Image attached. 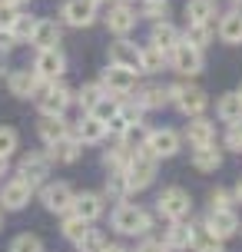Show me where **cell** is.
<instances>
[{
    "label": "cell",
    "mask_w": 242,
    "mask_h": 252,
    "mask_svg": "<svg viewBox=\"0 0 242 252\" xmlns=\"http://www.w3.org/2000/svg\"><path fill=\"white\" fill-rule=\"evenodd\" d=\"M123 173H126L129 192L146 189L156 179V156L146 150V146H143V150H133V153H129V159H126V166H123Z\"/></svg>",
    "instance_id": "obj_1"
},
{
    "label": "cell",
    "mask_w": 242,
    "mask_h": 252,
    "mask_svg": "<svg viewBox=\"0 0 242 252\" xmlns=\"http://www.w3.org/2000/svg\"><path fill=\"white\" fill-rule=\"evenodd\" d=\"M37 106L43 116H63L66 106H70V90L63 83H57V80H43L37 90Z\"/></svg>",
    "instance_id": "obj_2"
},
{
    "label": "cell",
    "mask_w": 242,
    "mask_h": 252,
    "mask_svg": "<svg viewBox=\"0 0 242 252\" xmlns=\"http://www.w3.org/2000/svg\"><path fill=\"white\" fill-rule=\"evenodd\" d=\"M113 229L123 232V236H143L150 229V216L143 213L140 206H129V202H120L113 209Z\"/></svg>",
    "instance_id": "obj_3"
},
{
    "label": "cell",
    "mask_w": 242,
    "mask_h": 252,
    "mask_svg": "<svg viewBox=\"0 0 242 252\" xmlns=\"http://www.w3.org/2000/svg\"><path fill=\"white\" fill-rule=\"evenodd\" d=\"M156 209H159V216H166L169 222H176V219H186L192 209V202H189V192L186 189H179V186H169L159 192V199H156Z\"/></svg>",
    "instance_id": "obj_4"
},
{
    "label": "cell",
    "mask_w": 242,
    "mask_h": 252,
    "mask_svg": "<svg viewBox=\"0 0 242 252\" xmlns=\"http://www.w3.org/2000/svg\"><path fill=\"white\" fill-rule=\"evenodd\" d=\"M169 100H176V106L186 116H203V110L209 106V96H206L203 87H173Z\"/></svg>",
    "instance_id": "obj_5"
},
{
    "label": "cell",
    "mask_w": 242,
    "mask_h": 252,
    "mask_svg": "<svg viewBox=\"0 0 242 252\" xmlns=\"http://www.w3.org/2000/svg\"><path fill=\"white\" fill-rule=\"evenodd\" d=\"M103 90H110L113 96H126L129 90H136V70H126V66H106V73H103Z\"/></svg>",
    "instance_id": "obj_6"
},
{
    "label": "cell",
    "mask_w": 242,
    "mask_h": 252,
    "mask_svg": "<svg viewBox=\"0 0 242 252\" xmlns=\"http://www.w3.org/2000/svg\"><path fill=\"white\" fill-rule=\"evenodd\" d=\"M30 196H33V186H30L24 176L7 179L3 189H0V206H3V209H24L27 202H30Z\"/></svg>",
    "instance_id": "obj_7"
},
{
    "label": "cell",
    "mask_w": 242,
    "mask_h": 252,
    "mask_svg": "<svg viewBox=\"0 0 242 252\" xmlns=\"http://www.w3.org/2000/svg\"><path fill=\"white\" fill-rule=\"evenodd\" d=\"M169 53H173L176 73H199V70H203V50L192 47V43H186V40H179Z\"/></svg>",
    "instance_id": "obj_8"
},
{
    "label": "cell",
    "mask_w": 242,
    "mask_h": 252,
    "mask_svg": "<svg viewBox=\"0 0 242 252\" xmlns=\"http://www.w3.org/2000/svg\"><path fill=\"white\" fill-rule=\"evenodd\" d=\"M66 70V60L63 53L57 50V47H50V50H40L37 53V63H33V73L40 76V80H60V73Z\"/></svg>",
    "instance_id": "obj_9"
},
{
    "label": "cell",
    "mask_w": 242,
    "mask_h": 252,
    "mask_svg": "<svg viewBox=\"0 0 242 252\" xmlns=\"http://www.w3.org/2000/svg\"><path fill=\"white\" fill-rule=\"evenodd\" d=\"M146 150L153 153L156 159L176 156L179 153V133H173V129H153V133L146 136Z\"/></svg>",
    "instance_id": "obj_10"
},
{
    "label": "cell",
    "mask_w": 242,
    "mask_h": 252,
    "mask_svg": "<svg viewBox=\"0 0 242 252\" xmlns=\"http://www.w3.org/2000/svg\"><path fill=\"white\" fill-rule=\"evenodd\" d=\"M206 232H212L216 239H229L239 232V216L232 209H212L209 219H206Z\"/></svg>",
    "instance_id": "obj_11"
},
{
    "label": "cell",
    "mask_w": 242,
    "mask_h": 252,
    "mask_svg": "<svg viewBox=\"0 0 242 252\" xmlns=\"http://www.w3.org/2000/svg\"><path fill=\"white\" fill-rule=\"evenodd\" d=\"M43 206L50 209V213H60V216H66L70 213V206H73V189L66 186V183H50V186L43 189Z\"/></svg>",
    "instance_id": "obj_12"
},
{
    "label": "cell",
    "mask_w": 242,
    "mask_h": 252,
    "mask_svg": "<svg viewBox=\"0 0 242 252\" xmlns=\"http://www.w3.org/2000/svg\"><path fill=\"white\" fill-rule=\"evenodd\" d=\"M63 20L70 27H90L96 20V3H93V0H66L63 3Z\"/></svg>",
    "instance_id": "obj_13"
},
{
    "label": "cell",
    "mask_w": 242,
    "mask_h": 252,
    "mask_svg": "<svg viewBox=\"0 0 242 252\" xmlns=\"http://www.w3.org/2000/svg\"><path fill=\"white\" fill-rule=\"evenodd\" d=\"M47 173H50V156L30 153V156H24V163H20V173H17V176H24L30 186H40V183L47 179Z\"/></svg>",
    "instance_id": "obj_14"
},
{
    "label": "cell",
    "mask_w": 242,
    "mask_h": 252,
    "mask_svg": "<svg viewBox=\"0 0 242 252\" xmlns=\"http://www.w3.org/2000/svg\"><path fill=\"white\" fill-rule=\"evenodd\" d=\"M40 80L37 73H30V70H13L10 76H7V90H10L13 96H33L40 90Z\"/></svg>",
    "instance_id": "obj_15"
},
{
    "label": "cell",
    "mask_w": 242,
    "mask_h": 252,
    "mask_svg": "<svg viewBox=\"0 0 242 252\" xmlns=\"http://www.w3.org/2000/svg\"><path fill=\"white\" fill-rule=\"evenodd\" d=\"M70 213H77L80 219H87V222L100 219L103 216V196H96V192H80V196H73Z\"/></svg>",
    "instance_id": "obj_16"
},
{
    "label": "cell",
    "mask_w": 242,
    "mask_h": 252,
    "mask_svg": "<svg viewBox=\"0 0 242 252\" xmlns=\"http://www.w3.org/2000/svg\"><path fill=\"white\" fill-rule=\"evenodd\" d=\"M106 27H110V33H116V37H126L129 30L136 27V13L129 10L126 3H116L113 10L106 13Z\"/></svg>",
    "instance_id": "obj_17"
},
{
    "label": "cell",
    "mask_w": 242,
    "mask_h": 252,
    "mask_svg": "<svg viewBox=\"0 0 242 252\" xmlns=\"http://www.w3.org/2000/svg\"><path fill=\"white\" fill-rule=\"evenodd\" d=\"M110 63L113 66H126V70H140V47L129 43V40H120L110 47Z\"/></svg>",
    "instance_id": "obj_18"
},
{
    "label": "cell",
    "mask_w": 242,
    "mask_h": 252,
    "mask_svg": "<svg viewBox=\"0 0 242 252\" xmlns=\"http://www.w3.org/2000/svg\"><path fill=\"white\" fill-rule=\"evenodd\" d=\"M30 43H33L37 50H50V47H57V43H60V27H57V20H37Z\"/></svg>",
    "instance_id": "obj_19"
},
{
    "label": "cell",
    "mask_w": 242,
    "mask_h": 252,
    "mask_svg": "<svg viewBox=\"0 0 242 252\" xmlns=\"http://www.w3.org/2000/svg\"><path fill=\"white\" fill-rule=\"evenodd\" d=\"M80 156V139L66 133L63 139L50 143V163H77Z\"/></svg>",
    "instance_id": "obj_20"
},
{
    "label": "cell",
    "mask_w": 242,
    "mask_h": 252,
    "mask_svg": "<svg viewBox=\"0 0 242 252\" xmlns=\"http://www.w3.org/2000/svg\"><path fill=\"white\" fill-rule=\"evenodd\" d=\"M179 40H182V33H179L176 27L169 24V20H156V27H153V40L150 43H156L163 53H169L173 47H176Z\"/></svg>",
    "instance_id": "obj_21"
},
{
    "label": "cell",
    "mask_w": 242,
    "mask_h": 252,
    "mask_svg": "<svg viewBox=\"0 0 242 252\" xmlns=\"http://www.w3.org/2000/svg\"><path fill=\"white\" fill-rule=\"evenodd\" d=\"M219 163H222V153H219L212 143H206V146H196V153H192V166H196L199 173H216Z\"/></svg>",
    "instance_id": "obj_22"
},
{
    "label": "cell",
    "mask_w": 242,
    "mask_h": 252,
    "mask_svg": "<svg viewBox=\"0 0 242 252\" xmlns=\"http://www.w3.org/2000/svg\"><path fill=\"white\" fill-rule=\"evenodd\" d=\"M186 139H189L192 146H206V143H212L216 139V126L203 120V116H192V123L186 126Z\"/></svg>",
    "instance_id": "obj_23"
},
{
    "label": "cell",
    "mask_w": 242,
    "mask_h": 252,
    "mask_svg": "<svg viewBox=\"0 0 242 252\" xmlns=\"http://www.w3.org/2000/svg\"><path fill=\"white\" fill-rule=\"evenodd\" d=\"M192 242V226L186 222V219H176L173 226H169V232H166V249H189Z\"/></svg>",
    "instance_id": "obj_24"
},
{
    "label": "cell",
    "mask_w": 242,
    "mask_h": 252,
    "mask_svg": "<svg viewBox=\"0 0 242 252\" xmlns=\"http://www.w3.org/2000/svg\"><path fill=\"white\" fill-rule=\"evenodd\" d=\"M216 113H219V120H226V123H242V96H239V90L219 96Z\"/></svg>",
    "instance_id": "obj_25"
},
{
    "label": "cell",
    "mask_w": 242,
    "mask_h": 252,
    "mask_svg": "<svg viewBox=\"0 0 242 252\" xmlns=\"http://www.w3.org/2000/svg\"><path fill=\"white\" fill-rule=\"evenodd\" d=\"M106 136V123H100L96 116H83L80 120V126H77V139L80 143H100V139Z\"/></svg>",
    "instance_id": "obj_26"
},
{
    "label": "cell",
    "mask_w": 242,
    "mask_h": 252,
    "mask_svg": "<svg viewBox=\"0 0 242 252\" xmlns=\"http://www.w3.org/2000/svg\"><path fill=\"white\" fill-rule=\"evenodd\" d=\"M66 133H70V126H66L63 116H43V123H40V139L50 146V143H57V139H63Z\"/></svg>",
    "instance_id": "obj_27"
},
{
    "label": "cell",
    "mask_w": 242,
    "mask_h": 252,
    "mask_svg": "<svg viewBox=\"0 0 242 252\" xmlns=\"http://www.w3.org/2000/svg\"><path fill=\"white\" fill-rule=\"evenodd\" d=\"M219 37L226 40V43H242V13L239 10L226 13L219 20Z\"/></svg>",
    "instance_id": "obj_28"
},
{
    "label": "cell",
    "mask_w": 242,
    "mask_h": 252,
    "mask_svg": "<svg viewBox=\"0 0 242 252\" xmlns=\"http://www.w3.org/2000/svg\"><path fill=\"white\" fill-rule=\"evenodd\" d=\"M216 13V0H189L186 3V20L189 24H209Z\"/></svg>",
    "instance_id": "obj_29"
},
{
    "label": "cell",
    "mask_w": 242,
    "mask_h": 252,
    "mask_svg": "<svg viewBox=\"0 0 242 252\" xmlns=\"http://www.w3.org/2000/svg\"><path fill=\"white\" fill-rule=\"evenodd\" d=\"M166 63V53L156 47V43H150V47H140V70L143 73H159Z\"/></svg>",
    "instance_id": "obj_30"
},
{
    "label": "cell",
    "mask_w": 242,
    "mask_h": 252,
    "mask_svg": "<svg viewBox=\"0 0 242 252\" xmlns=\"http://www.w3.org/2000/svg\"><path fill=\"white\" fill-rule=\"evenodd\" d=\"M166 100H169V90L166 87H146L136 93V103L143 110H159V106H166Z\"/></svg>",
    "instance_id": "obj_31"
},
{
    "label": "cell",
    "mask_w": 242,
    "mask_h": 252,
    "mask_svg": "<svg viewBox=\"0 0 242 252\" xmlns=\"http://www.w3.org/2000/svg\"><path fill=\"white\" fill-rule=\"evenodd\" d=\"M212 37H216V30H212L209 24H189V30H186V37H182V40L203 50V47H209V40H212Z\"/></svg>",
    "instance_id": "obj_32"
},
{
    "label": "cell",
    "mask_w": 242,
    "mask_h": 252,
    "mask_svg": "<svg viewBox=\"0 0 242 252\" xmlns=\"http://www.w3.org/2000/svg\"><path fill=\"white\" fill-rule=\"evenodd\" d=\"M33 27H37V20H33L30 13H17V17H13V24L7 27V30H10L13 40L20 43V40H30V37H33Z\"/></svg>",
    "instance_id": "obj_33"
},
{
    "label": "cell",
    "mask_w": 242,
    "mask_h": 252,
    "mask_svg": "<svg viewBox=\"0 0 242 252\" xmlns=\"http://www.w3.org/2000/svg\"><path fill=\"white\" fill-rule=\"evenodd\" d=\"M192 252H226L222 249V239H216L212 232H192Z\"/></svg>",
    "instance_id": "obj_34"
},
{
    "label": "cell",
    "mask_w": 242,
    "mask_h": 252,
    "mask_svg": "<svg viewBox=\"0 0 242 252\" xmlns=\"http://www.w3.org/2000/svg\"><path fill=\"white\" fill-rule=\"evenodd\" d=\"M103 246H106V236H103L100 229H87V232L77 239L80 252H103Z\"/></svg>",
    "instance_id": "obj_35"
},
{
    "label": "cell",
    "mask_w": 242,
    "mask_h": 252,
    "mask_svg": "<svg viewBox=\"0 0 242 252\" xmlns=\"http://www.w3.org/2000/svg\"><path fill=\"white\" fill-rule=\"evenodd\" d=\"M87 229H90V222H87V219H80L77 213H66V219H63V236H66L70 242H77L80 236L87 232Z\"/></svg>",
    "instance_id": "obj_36"
},
{
    "label": "cell",
    "mask_w": 242,
    "mask_h": 252,
    "mask_svg": "<svg viewBox=\"0 0 242 252\" xmlns=\"http://www.w3.org/2000/svg\"><path fill=\"white\" fill-rule=\"evenodd\" d=\"M116 110H120V100H110V96H103V100L93 103V110H90V116H96L100 123H106V120H113Z\"/></svg>",
    "instance_id": "obj_37"
},
{
    "label": "cell",
    "mask_w": 242,
    "mask_h": 252,
    "mask_svg": "<svg viewBox=\"0 0 242 252\" xmlns=\"http://www.w3.org/2000/svg\"><path fill=\"white\" fill-rule=\"evenodd\" d=\"M10 252H43V242H40L33 232H20V236L10 242Z\"/></svg>",
    "instance_id": "obj_38"
},
{
    "label": "cell",
    "mask_w": 242,
    "mask_h": 252,
    "mask_svg": "<svg viewBox=\"0 0 242 252\" xmlns=\"http://www.w3.org/2000/svg\"><path fill=\"white\" fill-rule=\"evenodd\" d=\"M129 192V186H126V173L123 169H116L113 176L106 179V196H113V199H123Z\"/></svg>",
    "instance_id": "obj_39"
},
{
    "label": "cell",
    "mask_w": 242,
    "mask_h": 252,
    "mask_svg": "<svg viewBox=\"0 0 242 252\" xmlns=\"http://www.w3.org/2000/svg\"><path fill=\"white\" fill-rule=\"evenodd\" d=\"M17 143H20L17 129H10V126H0V156H7V159H10L13 153H17Z\"/></svg>",
    "instance_id": "obj_40"
},
{
    "label": "cell",
    "mask_w": 242,
    "mask_h": 252,
    "mask_svg": "<svg viewBox=\"0 0 242 252\" xmlns=\"http://www.w3.org/2000/svg\"><path fill=\"white\" fill-rule=\"evenodd\" d=\"M103 96H106L103 83H87V87H80V103H83L87 110H93V103L103 100Z\"/></svg>",
    "instance_id": "obj_41"
},
{
    "label": "cell",
    "mask_w": 242,
    "mask_h": 252,
    "mask_svg": "<svg viewBox=\"0 0 242 252\" xmlns=\"http://www.w3.org/2000/svg\"><path fill=\"white\" fill-rule=\"evenodd\" d=\"M120 116H123L129 126H140L143 123V106L136 100H133V103H123V100H120Z\"/></svg>",
    "instance_id": "obj_42"
},
{
    "label": "cell",
    "mask_w": 242,
    "mask_h": 252,
    "mask_svg": "<svg viewBox=\"0 0 242 252\" xmlns=\"http://www.w3.org/2000/svg\"><path fill=\"white\" fill-rule=\"evenodd\" d=\"M17 3H10V0H0V27H3V30H7V27L13 24V17H17Z\"/></svg>",
    "instance_id": "obj_43"
},
{
    "label": "cell",
    "mask_w": 242,
    "mask_h": 252,
    "mask_svg": "<svg viewBox=\"0 0 242 252\" xmlns=\"http://www.w3.org/2000/svg\"><path fill=\"white\" fill-rule=\"evenodd\" d=\"M146 17L150 20H166V0H146Z\"/></svg>",
    "instance_id": "obj_44"
},
{
    "label": "cell",
    "mask_w": 242,
    "mask_h": 252,
    "mask_svg": "<svg viewBox=\"0 0 242 252\" xmlns=\"http://www.w3.org/2000/svg\"><path fill=\"white\" fill-rule=\"evenodd\" d=\"M226 146L232 153H242V123H232L229 126V136H226Z\"/></svg>",
    "instance_id": "obj_45"
},
{
    "label": "cell",
    "mask_w": 242,
    "mask_h": 252,
    "mask_svg": "<svg viewBox=\"0 0 242 252\" xmlns=\"http://www.w3.org/2000/svg\"><path fill=\"white\" fill-rule=\"evenodd\" d=\"M13 47H17V40H13V33H10V30H3V27H0V53H10Z\"/></svg>",
    "instance_id": "obj_46"
},
{
    "label": "cell",
    "mask_w": 242,
    "mask_h": 252,
    "mask_svg": "<svg viewBox=\"0 0 242 252\" xmlns=\"http://www.w3.org/2000/svg\"><path fill=\"white\" fill-rule=\"evenodd\" d=\"M212 209H229V196H226L222 189H216V192H212Z\"/></svg>",
    "instance_id": "obj_47"
},
{
    "label": "cell",
    "mask_w": 242,
    "mask_h": 252,
    "mask_svg": "<svg viewBox=\"0 0 242 252\" xmlns=\"http://www.w3.org/2000/svg\"><path fill=\"white\" fill-rule=\"evenodd\" d=\"M136 252H169V249H166L163 242H143V246H140Z\"/></svg>",
    "instance_id": "obj_48"
},
{
    "label": "cell",
    "mask_w": 242,
    "mask_h": 252,
    "mask_svg": "<svg viewBox=\"0 0 242 252\" xmlns=\"http://www.w3.org/2000/svg\"><path fill=\"white\" fill-rule=\"evenodd\" d=\"M7 176V156H0V179Z\"/></svg>",
    "instance_id": "obj_49"
},
{
    "label": "cell",
    "mask_w": 242,
    "mask_h": 252,
    "mask_svg": "<svg viewBox=\"0 0 242 252\" xmlns=\"http://www.w3.org/2000/svg\"><path fill=\"white\" fill-rule=\"evenodd\" d=\"M103 252H126L123 246H103Z\"/></svg>",
    "instance_id": "obj_50"
},
{
    "label": "cell",
    "mask_w": 242,
    "mask_h": 252,
    "mask_svg": "<svg viewBox=\"0 0 242 252\" xmlns=\"http://www.w3.org/2000/svg\"><path fill=\"white\" fill-rule=\"evenodd\" d=\"M236 196H239V202H242V179H239V186H236Z\"/></svg>",
    "instance_id": "obj_51"
},
{
    "label": "cell",
    "mask_w": 242,
    "mask_h": 252,
    "mask_svg": "<svg viewBox=\"0 0 242 252\" xmlns=\"http://www.w3.org/2000/svg\"><path fill=\"white\" fill-rule=\"evenodd\" d=\"M10 3H27V0H10Z\"/></svg>",
    "instance_id": "obj_52"
},
{
    "label": "cell",
    "mask_w": 242,
    "mask_h": 252,
    "mask_svg": "<svg viewBox=\"0 0 242 252\" xmlns=\"http://www.w3.org/2000/svg\"><path fill=\"white\" fill-rule=\"evenodd\" d=\"M93 3H103V0H93Z\"/></svg>",
    "instance_id": "obj_53"
},
{
    "label": "cell",
    "mask_w": 242,
    "mask_h": 252,
    "mask_svg": "<svg viewBox=\"0 0 242 252\" xmlns=\"http://www.w3.org/2000/svg\"><path fill=\"white\" fill-rule=\"evenodd\" d=\"M239 96H242V87H239Z\"/></svg>",
    "instance_id": "obj_54"
},
{
    "label": "cell",
    "mask_w": 242,
    "mask_h": 252,
    "mask_svg": "<svg viewBox=\"0 0 242 252\" xmlns=\"http://www.w3.org/2000/svg\"><path fill=\"white\" fill-rule=\"evenodd\" d=\"M120 3H126V0H120Z\"/></svg>",
    "instance_id": "obj_55"
},
{
    "label": "cell",
    "mask_w": 242,
    "mask_h": 252,
    "mask_svg": "<svg viewBox=\"0 0 242 252\" xmlns=\"http://www.w3.org/2000/svg\"><path fill=\"white\" fill-rule=\"evenodd\" d=\"M0 73H3V70H0Z\"/></svg>",
    "instance_id": "obj_56"
},
{
    "label": "cell",
    "mask_w": 242,
    "mask_h": 252,
    "mask_svg": "<svg viewBox=\"0 0 242 252\" xmlns=\"http://www.w3.org/2000/svg\"><path fill=\"white\" fill-rule=\"evenodd\" d=\"M0 219H3V216H0Z\"/></svg>",
    "instance_id": "obj_57"
},
{
    "label": "cell",
    "mask_w": 242,
    "mask_h": 252,
    "mask_svg": "<svg viewBox=\"0 0 242 252\" xmlns=\"http://www.w3.org/2000/svg\"><path fill=\"white\" fill-rule=\"evenodd\" d=\"M239 3H242V0H239Z\"/></svg>",
    "instance_id": "obj_58"
}]
</instances>
